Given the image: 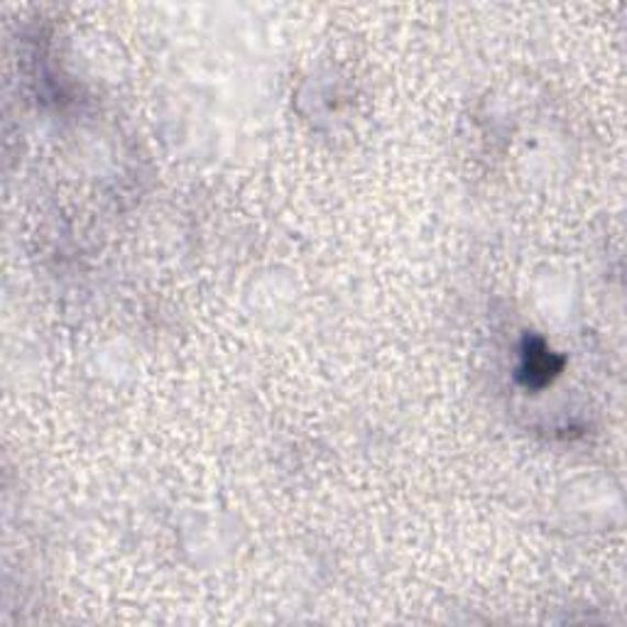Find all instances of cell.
Wrapping results in <instances>:
<instances>
[{"mask_svg":"<svg viewBox=\"0 0 627 627\" xmlns=\"http://www.w3.org/2000/svg\"><path fill=\"white\" fill-rule=\"evenodd\" d=\"M561 366H564V360L551 354L545 342H539V338H527L517 378L523 380L527 388H541L551 382V378L559 373Z\"/></svg>","mask_w":627,"mask_h":627,"instance_id":"6da1fadb","label":"cell"}]
</instances>
